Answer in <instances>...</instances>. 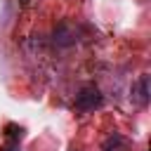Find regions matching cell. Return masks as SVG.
Listing matches in <instances>:
<instances>
[{"mask_svg": "<svg viewBox=\"0 0 151 151\" xmlns=\"http://www.w3.org/2000/svg\"><path fill=\"white\" fill-rule=\"evenodd\" d=\"M9 151H19V149H9Z\"/></svg>", "mask_w": 151, "mask_h": 151, "instance_id": "obj_4", "label": "cell"}, {"mask_svg": "<svg viewBox=\"0 0 151 151\" xmlns=\"http://www.w3.org/2000/svg\"><path fill=\"white\" fill-rule=\"evenodd\" d=\"M125 149H127V142L120 134H111L101 146V151H125Z\"/></svg>", "mask_w": 151, "mask_h": 151, "instance_id": "obj_3", "label": "cell"}, {"mask_svg": "<svg viewBox=\"0 0 151 151\" xmlns=\"http://www.w3.org/2000/svg\"><path fill=\"white\" fill-rule=\"evenodd\" d=\"M101 94H99V90L97 87H83L78 94H76V109L78 111H94V109H99L101 106Z\"/></svg>", "mask_w": 151, "mask_h": 151, "instance_id": "obj_1", "label": "cell"}, {"mask_svg": "<svg viewBox=\"0 0 151 151\" xmlns=\"http://www.w3.org/2000/svg\"><path fill=\"white\" fill-rule=\"evenodd\" d=\"M130 99H132L137 106H146V104H149V76H142L139 80L132 83V87H130Z\"/></svg>", "mask_w": 151, "mask_h": 151, "instance_id": "obj_2", "label": "cell"}]
</instances>
